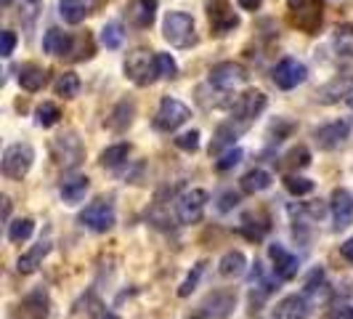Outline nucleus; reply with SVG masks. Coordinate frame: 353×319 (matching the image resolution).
I'll return each instance as SVG.
<instances>
[{"instance_id":"1","label":"nucleus","mask_w":353,"mask_h":319,"mask_svg":"<svg viewBox=\"0 0 353 319\" xmlns=\"http://www.w3.org/2000/svg\"><path fill=\"white\" fill-rule=\"evenodd\" d=\"M162 35L170 46L176 48H189L196 43V30H194V19L183 11H170L165 17V24H162Z\"/></svg>"},{"instance_id":"2","label":"nucleus","mask_w":353,"mask_h":319,"mask_svg":"<svg viewBox=\"0 0 353 319\" xmlns=\"http://www.w3.org/2000/svg\"><path fill=\"white\" fill-rule=\"evenodd\" d=\"M125 75L136 86H149L159 77L157 72V53H149L146 48H136L125 59Z\"/></svg>"},{"instance_id":"3","label":"nucleus","mask_w":353,"mask_h":319,"mask_svg":"<svg viewBox=\"0 0 353 319\" xmlns=\"http://www.w3.org/2000/svg\"><path fill=\"white\" fill-rule=\"evenodd\" d=\"M189 117H192L189 106L183 104V102H178V99L165 96V99L159 102L157 115H154V128L162 130V133H170V130H178Z\"/></svg>"},{"instance_id":"4","label":"nucleus","mask_w":353,"mask_h":319,"mask_svg":"<svg viewBox=\"0 0 353 319\" xmlns=\"http://www.w3.org/2000/svg\"><path fill=\"white\" fill-rule=\"evenodd\" d=\"M32 160H35V149L30 144H14L6 149L3 155V173L8 178H24L32 168Z\"/></svg>"},{"instance_id":"5","label":"nucleus","mask_w":353,"mask_h":319,"mask_svg":"<svg viewBox=\"0 0 353 319\" xmlns=\"http://www.w3.org/2000/svg\"><path fill=\"white\" fill-rule=\"evenodd\" d=\"M80 224L90 231H109L114 226V208L109 200H96L80 213Z\"/></svg>"},{"instance_id":"6","label":"nucleus","mask_w":353,"mask_h":319,"mask_svg":"<svg viewBox=\"0 0 353 319\" xmlns=\"http://www.w3.org/2000/svg\"><path fill=\"white\" fill-rule=\"evenodd\" d=\"M263 106H265V93L263 90H255V88H250L245 90L236 102H234V109H231V115H234V120L236 123H242V125H250L261 112H263Z\"/></svg>"},{"instance_id":"7","label":"nucleus","mask_w":353,"mask_h":319,"mask_svg":"<svg viewBox=\"0 0 353 319\" xmlns=\"http://www.w3.org/2000/svg\"><path fill=\"white\" fill-rule=\"evenodd\" d=\"M205 205H208V192L205 189H192L186 195L178 197L176 211L181 224H196L205 215Z\"/></svg>"},{"instance_id":"8","label":"nucleus","mask_w":353,"mask_h":319,"mask_svg":"<svg viewBox=\"0 0 353 319\" xmlns=\"http://www.w3.org/2000/svg\"><path fill=\"white\" fill-rule=\"evenodd\" d=\"M305 77H308L305 64H303V61H298V59H292V56L282 59V61L274 67V83H276L282 90L298 88L301 83H305Z\"/></svg>"},{"instance_id":"9","label":"nucleus","mask_w":353,"mask_h":319,"mask_svg":"<svg viewBox=\"0 0 353 319\" xmlns=\"http://www.w3.org/2000/svg\"><path fill=\"white\" fill-rule=\"evenodd\" d=\"M208 19L215 35H229L239 27V17L234 14V8L229 6V0H215L208 6Z\"/></svg>"},{"instance_id":"10","label":"nucleus","mask_w":353,"mask_h":319,"mask_svg":"<svg viewBox=\"0 0 353 319\" xmlns=\"http://www.w3.org/2000/svg\"><path fill=\"white\" fill-rule=\"evenodd\" d=\"M321 19H324L321 0H305L303 6L292 8V14H290V21H292L298 30L308 32V35H314L319 27H321Z\"/></svg>"},{"instance_id":"11","label":"nucleus","mask_w":353,"mask_h":319,"mask_svg":"<svg viewBox=\"0 0 353 319\" xmlns=\"http://www.w3.org/2000/svg\"><path fill=\"white\" fill-rule=\"evenodd\" d=\"M245 80H248L245 67H239L234 61H221V64H215L210 70V86H215V88L221 90H231L234 86H239Z\"/></svg>"},{"instance_id":"12","label":"nucleus","mask_w":353,"mask_h":319,"mask_svg":"<svg viewBox=\"0 0 353 319\" xmlns=\"http://www.w3.org/2000/svg\"><path fill=\"white\" fill-rule=\"evenodd\" d=\"M330 211H332V226L335 231L345 229L353 224V195L348 189H335L330 200Z\"/></svg>"},{"instance_id":"13","label":"nucleus","mask_w":353,"mask_h":319,"mask_svg":"<svg viewBox=\"0 0 353 319\" xmlns=\"http://www.w3.org/2000/svg\"><path fill=\"white\" fill-rule=\"evenodd\" d=\"M53 157L59 165L64 168H74L80 160H83V144L74 133H67V136H59L53 142Z\"/></svg>"},{"instance_id":"14","label":"nucleus","mask_w":353,"mask_h":319,"mask_svg":"<svg viewBox=\"0 0 353 319\" xmlns=\"http://www.w3.org/2000/svg\"><path fill=\"white\" fill-rule=\"evenodd\" d=\"M268 255H271V261H274V271H276L279 280H292V277L298 274L301 261H298V255H292L284 245L271 242V245H268Z\"/></svg>"},{"instance_id":"15","label":"nucleus","mask_w":353,"mask_h":319,"mask_svg":"<svg viewBox=\"0 0 353 319\" xmlns=\"http://www.w3.org/2000/svg\"><path fill=\"white\" fill-rule=\"evenodd\" d=\"M154 17H157V0H130L125 6V19L139 27V30H146L154 24Z\"/></svg>"},{"instance_id":"16","label":"nucleus","mask_w":353,"mask_h":319,"mask_svg":"<svg viewBox=\"0 0 353 319\" xmlns=\"http://www.w3.org/2000/svg\"><path fill=\"white\" fill-rule=\"evenodd\" d=\"M348 136H351V123L348 120H335V123L330 125H321L314 133V139H316L321 149H337Z\"/></svg>"},{"instance_id":"17","label":"nucleus","mask_w":353,"mask_h":319,"mask_svg":"<svg viewBox=\"0 0 353 319\" xmlns=\"http://www.w3.org/2000/svg\"><path fill=\"white\" fill-rule=\"evenodd\" d=\"M72 48H74V37L59 27H51L43 37V51L51 56H70Z\"/></svg>"},{"instance_id":"18","label":"nucleus","mask_w":353,"mask_h":319,"mask_svg":"<svg viewBox=\"0 0 353 319\" xmlns=\"http://www.w3.org/2000/svg\"><path fill=\"white\" fill-rule=\"evenodd\" d=\"M248 130V125H242V123H236L234 117H231L229 123H223L218 130H215V139H212L210 144V155H218V152H223L226 146H231L234 149V142H236V136L239 133H245Z\"/></svg>"},{"instance_id":"19","label":"nucleus","mask_w":353,"mask_h":319,"mask_svg":"<svg viewBox=\"0 0 353 319\" xmlns=\"http://www.w3.org/2000/svg\"><path fill=\"white\" fill-rule=\"evenodd\" d=\"M343 96H353V75H340L332 83H327L319 90V102L321 104H335Z\"/></svg>"},{"instance_id":"20","label":"nucleus","mask_w":353,"mask_h":319,"mask_svg":"<svg viewBox=\"0 0 353 319\" xmlns=\"http://www.w3.org/2000/svg\"><path fill=\"white\" fill-rule=\"evenodd\" d=\"M276 319H305L308 317V301L303 296H287L274 306Z\"/></svg>"},{"instance_id":"21","label":"nucleus","mask_w":353,"mask_h":319,"mask_svg":"<svg viewBox=\"0 0 353 319\" xmlns=\"http://www.w3.org/2000/svg\"><path fill=\"white\" fill-rule=\"evenodd\" d=\"M90 189V181L85 176H72V178H64L61 181V200L67 202V205H77L83 197H85V192Z\"/></svg>"},{"instance_id":"22","label":"nucleus","mask_w":353,"mask_h":319,"mask_svg":"<svg viewBox=\"0 0 353 319\" xmlns=\"http://www.w3.org/2000/svg\"><path fill=\"white\" fill-rule=\"evenodd\" d=\"M19 309H21V319H48V296L37 290L32 296H27Z\"/></svg>"},{"instance_id":"23","label":"nucleus","mask_w":353,"mask_h":319,"mask_svg":"<svg viewBox=\"0 0 353 319\" xmlns=\"http://www.w3.org/2000/svg\"><path fill=\"white\" fill-rule=\"evenodd\" d=\"M48 250H51V245L48 242H37L32 250H27L21 258L17 261V271L19 274H32L37 266H40V261L48 255Z\"/></svg>"},{"instance_id":"24","label":"nucleus","mask_w":353,"mask_h":319,"mask_svg":"<svg viewBox=\"0 0 353 319\" xmlns=\"http://www.w3.org/2000/svg\"><path fill=\"white\" fill-rule=\"evenodd\" d=\"M19 86L24 90H30V93H35L46 86V70L43 67H37V64H27V67H21L19 70Z\"/></svg>"},{"instance_id":"25","label":"nucleus","mask_w":353,"mask_h":319,"mask_svg":"<svg viewBox=\"0 0 353 319\" xmlns=\"http://www.w3.org/2000/svg\"><path fill=\"white\" fill-rule=\"evenodd\" d=\"M245 269H248V258H245V253H239V250L226 253V255L221 258V264H218V271H221L223 277H242Z\"/></svg>"},{"instance_id":"26","label":"nucleus","mask_w":353,"mask_h":319,"mask_svg":"<svg viewBox=\"0 0 353 319\" xmlns=\"http://www.w3.org/2000/svg\"><path fill=\"white\" fill-rule=\"evenodd\" d=\"M271 186V173L263 171V168H255V171H250L242 176V189L248 192V195H258V192H265Z\"/></svg>"},{"instance_id":"27","label":"nucleus","mask_w":353,"mask_h":319,"mask_svg":"<svg viewBox=\"0 0 353 319\" xmlns=\"http://www.w3.org/2000/svg\"><path fill=\"white\" fill-rule=\"evenodd\" d=\"M53 90H56V96H61V99H74V96L80 93V77H77L74 72H64V75L56 77Z\"/></svg>"},{"instance_id":"28","label":"nucleus","mask_w":353,"mask_h":319,"mask_svg":"<svg viewBox=\"0 0 353 319\" xmlns=\"http://www.w3.org/2000/svg\"><path fill=\"white\" fill-rule=\"evenodd\" d=\"M59 14L61 19L67 21V24H80L85 14H88V8H85V3H80V0H61L59 3Z\"/></svg>"},{"instance_id":"29","label":"nucleus","mask_w":353,"mask_h":319,"mask_svg":"<svg viewBox=\"0 0 353 319\" xmlns=\"http://www.w3.org/2000/svg\"><path fill=\"white\" fill-rule=\"evenodd\" d=\"M130 155V146L128 144H114V146H109L101 152V165L104 168H117V165H123L125 160Z\"/></svg>"},{"instance_id":"30","label":"nucleus","mask_w":353,"mask_h":319,"mask_svg":"<svg viewBox=\"0 0 353 319\" xmlns=\"http://www.w3.org/2000/svg\"><path fill=\"white\" fill-rule=\"evenodd\" d=\"M32 231H35V221L32 218H19L14 224H8V240L11 242H24V240L32 237Z\"/></svg>"},{"instance_id":"31","label":"nucleus","mask_w":353,"mask_h":319,"mask_svg":"<svg viewBox=\"0 0 353 319\" xmlns=\"http://www.w3.org/2000/svg\"><path fill=\"white\" fill-rule=\"evenodd\" d=\"M35 117H37V125L51 128V125H56L59 120H61V112H59V106L51 104V102H43V104L37 106Z\"/></svg>"},{"instance_id":"32","label":"nucleus","mask_w":353,"mask_h":319,"mask_svg":"<svg viewBox=\"0 0 353 319\" xmlns=\"http://www.w3.org/2000/svg\"><path fill=\"white\" fill-rule=\"evenodd\" d=\"M101 43H104L106 48H120L123 46V27L120 24H106L104 30H101Z\"/></svg>"},{"instance_id":"33","label":"nucleus","mask_w":353,"mask_h":319,"mask_svg":"<svg viewBox=\"0 0 353 319\" xmlns=\"http://www.w3.org/2000/svg\"><path fill=\"white\" fill-rule=\"evenodd\" d=\"M284 186H287V192L290 195H308V192H314V181H308V178H298V176H287L284 178Z\"/></svg>"},{"instance_id":"34","label":"nucleus","mask_w":353,"mask_h":319,"mask_svg":"<svg viewBox=\"0 0 353 319\" xmlns=\"http://www.w3.org/2000/svg\"><path fill=\"white\" fill-rule=\"evenodd\" d=\"M125 109H133V104L130 102H123V104L117 106L114 112H112V117H109V128H114V130H123L125 125H130V115H125Z\"/></svg>"},{"instance_id":"35","label":"nucleus","mask_w":353,"mask_h":319,"mask_svg":"<svg viewBox=\"0 0 353 319\" xmlns=\"http://www.w3.org/2000/svg\"><path fill=\"white\" fill-rule=\"evenodd\" d=\"M157 72L159 77H176L178 75V64L170 53H157Z\"/></svg>"},{"instance_id":"36","label":"nucleus","mask_w":353,"mask_h":319,"mask_svg":"<svg viewBox=\"0 0 353 319\" xmlns=\"http://www.w3.org/2000/svg\"><path fill=\"white\" fill-rule=\"evenodd\" d=\"M202 271H205V264H196V266H194V271H192V274H189V277L183 280V284L178 287V296H181V298H186V296H192V290H194L196 282H199V277H202Z\"/></svg>"},{"instance_id":"37","label":"nucleus","mask_w":353,"mask_h":319,"mask_svg":"<svg viewBox=\"0 0 353 319\" xmlns=\"http://www.w3.org/2000/svg\"><path fill=\"white\" fill-rule=\"evenodd\" d=\"M88 314L93 319H120L114 311H109V309H106L104 303L99 301L96 296H90V298H88Z\"/></svg>"},{"instance_id":"38","label":"nucleus","mask_w":353,"mask_h":319,"mask_svg":"<svg viewBox=\"0 0 353 319\" xmlns=\"http://www.w3.org/2000/svg\"><path fill=\"white\" fill-rule=\"evenodd\" d=\"M176 146L183 152H196L199 149V130H186L176 139Z\"/></svg>"},{"instance_id":"39","label":"nucleus","mask_w":353,"mask_h":319,"mask_svg":"<svg viewBox=\"0 0 353 319\" xmlns=\"http://www.w3.org/2000/svg\"><path fill=\"white\" fill-rule=\"evenodd\" d=\"M239 160H242V149H229L223 157L215 162V168L218 171H231L234 165H239Z\"/></svg>"},{"instance_id":"40","label":"nucleus","mask_w":353,"mask_h":319,"mask_svg":"<svg viewBox=\"0 0 353 319\" xmlns=\"http://www.w3.org/2000/svg\"><path fill=\"white\" fill-rule=\"evenodd\" d=\"M308 162H311V155H308L305 146H298V149H292V152L287 155V165H292V168H295V165H298V168H305Z\"/></svg>"},{"instance_id":"41","label":"nucleus","mask_w":353,"mask_h":319,"mask_svg":"<svg viewBox=\"0 0 353 319\" xmlns=\"http://www.w3.org/2000/svg\"><path fill=\"white\" fill-rule=\"evenodd\" d=\"M335 43L343 48V51L353 53V27H340L335 35Z\"/></svg>"},{"instance_id":"42","label":"nucleus","mask_w":353,"mask_h":319,"mask_svg":"<svg viewBox=\"0 0 353 319\" xmlns=\"http://www.w3.org/2000/svg\"><path fill=\"white\" fill-rule=\"evenodd\" d=\"M37 11H40V0H21V19H24L27 24L35 21Z\"/></svg>"},{"instance_id":"43","label":"nucleus","mask_w":353,"mask_h":319,"mask_svg":"<svg viewBox=\"0 0 353 319\" xmlns=\"http://www.w3.org/2000/svg\"><path fill=\"white\" fill-rule=\"evenodd\" d=\"M14 48H17V35L11 30H3V48H0V53L8 59L14 53Z\"/></svg>"},{"instance_id":"44","label":"nucleus","mask_w":353,"mask_h":319,"mask_svg":"<svg viewBox=\"0 0 353 319\" xmlns=\"http://www.w3.org/2000/svg\"><path fill=\"white\" fill-rule=\"evenodd\" d=\"M236 202H239V197L234 195V192H226V195L221 197V205H218V208L226 213V211H231V208H236Z\"/></svg>"},{"instance_id":"45","label":"nucleus","mask_w":353,"mask_h":319,"mask_svg":"<svg viewBox=\"0 0 353 319\" xmlns=\"http://www.w3.org/2000/svg\"><path fill=\"white\" fill-rule=\"evenodd\" d=\"M340 253H343V258H345V261H351V264H353V237H351V240H345V242L340 245Z\"/></svg>"},{"instance_id":"46","label":"nucleus","mask_w":353,"mask_h":319,"mask_svg":"<svg viewBox=\"0 0 353 319\" xmlns=\"http://www.w3.org/2000/svg\"><path fill=\"white\" fill-rule=\"evenodd\" d=\"M332 319H353V309L351 306H343V309H337L335 314H332Z\"/></svg>"},{"instance_id":"47","label":"nucleus","mask_w":353,"mask_h":319,"mask_svg":"<svg viewBox=\"0 0 353 319\" xmlns=\"http://www.w3.org/2000/svg\"><path fill=\"white\" fill-rule=\"evenodd\" d=\"M239 6H242L245 11H258V8H261V0H239Z\"/></svg>"},{"instance_id":"48","label":"nucleus","mask_w":353,"mask_h":319,"mask_svg":"<svg viewBox=\"0 0 353 319\" xmlns=\"http://www.w3.org/2000/svg\"><path fill=\"white\" fill-rule=\"evenodd\" d=\"M8 213H11V200H8V197H3V215L8 218Z\"/></svg>"},{"instance_id":"49","label":"nucleus","mask_w":353,"mask_h":319,"mask_svg":"<svg viewBox=\"0 0 353 319\" xmlns=\"http://www.w3.org/2000/svg\"><path fill=\"white\" fill-rule=\"evenodd\" d=\"M287 3H290V8H298V6H303L305 0H287Z\"/></svg>"},{"instance_id":"50","label":"nucleus","mask_w":353,"mask_h":319,"mask_svg":"<svg viewBox=\"0 0 353 319\" xmlns=\"http://www.w3.org/2000/svg\"><path fill=\"white\" fill-rule=\"evenodd\" d=\"M0 3H3V6H8V3H11V0H0Z\"/></svg>"},{"instance_id":"51","label":"nucleus","mask_w":353,"mask_h":319,"mask_svg":"<svg viewBox=\"0 0 353 319\" xmlns=\"http://www.w3.org/2000/svg\"><path fill=\"white\" fill-rule=\"evenodd\" d=\"M348 104H351V109H353V96H351V99H348Z\"/></svg>"}]
</instances>
